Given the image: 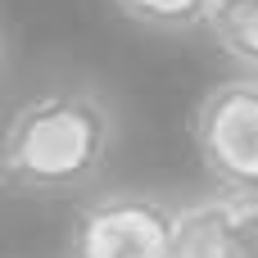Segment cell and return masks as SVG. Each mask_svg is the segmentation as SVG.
<instances>
[{
  "mask_svg": "<svg viewBox=\"0 0 258 258\" xmlns=\"http://www.w3.org/2000/svg\"><path fill=\"white\" fill-rule=\"evenodd\" d=\"M172 258H258V195L209 190L181 204Z\"/></svg>",
  "mask_w": 258,
  "mask_h": 258,
  "instance_id": "4",
  "label": "cell"
},
{
  "mask_svg": "<svg viewBox=\"0 0 258 258\" xmlns=\"http://www.w3.org/2000/svg\"><path fill=\"white\" fill-rule=\"evenodd\" d=\"M181 204L154 190H104L91 195L73 227L63 258H172Z\"/></svg>",
  "mask_w": 258,
  "mask_h": 258,
  "instance_id": "2",
  "label": "cell"
},
{
  "mask_svg": "<svg viewBox=\"0 0 258 258\" xmlns=\"http://www.w3.org/2000/svg\"><path fill=\"white\" fill-rule=\"evenodd\" d=\"M122 18H132L145 32H163V36H186V32H204L213 27V18L222 14L227 0H113Z\"/></svg>",
  "mask_w": 258,
  "mask_h": 258,
  "instance_id": "5",
  "label": "cell"
},
{
  "mask_svg": "<svg viewBox=\"0 0 258 258\" xmlns=\"http://www.w3.org/2000/svg\"><path fill=\"white\" fill-rule=\"evenodd\" d=\"M209 36L245 73H258V0H227L222 14L213 18Z\"/></svg>",
  "mask_w": 258,
  "mask_h": 258,
  "instance_id": "6",
  "label": "cell"
},
{
  "mask_svg": "<svg viewBox=\"0 0 258 258\" xmlns=\"http://www.w3.org/2000/svg\"><path fill=\"white\" fill-rule=\"evenodd\" d=\"M195 150L213 190L258 195V73L222 77L200 95Z\"/></svg>",
  "mask_w": 258,
  "mask_h": 258,
  "instance_id": "3",
  "label": "cell"
},
{
  "mask_svg": "<svg viewBox=\"0 0 258 258\" xmlns=\"http://www.w3.org/2000/svg\"><path fill=\"white\" fill-rule=\"evenodd\" d=\"M118 118L91 82H59L27 95L5 127V186L32 200L82 195L109 163Z\"/></svg>",
  "mask_w": 258,
  "mask_h": 258,
  "instance_id": "1",
  "label": "cell"
}]
</instances>
